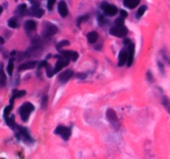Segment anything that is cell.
I'll use <instances>...</instances> for the list:
<instances>
[{"label":"cell","mask_w":170,"mask_h":159,"mask_svg":"<svg viewBox=\"0 0 170 159\" xmlns=\"http://www.w3.org/2000/svg\"><path fill=\"white\" fill-rule=\"evenodd\" d=\"M55 133L62 136L64 140H68L71 137V131L69 128L64 127V126H58L55 130Z\"/></svg>","instance_id":"cell-4"},{"label":"cell","mask_w":170,"mask_h":159,"mask_svg":"<svg viewBox=\"0 0 170 159\" xmlns=\"http://www.w3.org/2000/svg\"><path fill=\"white\" fill-rule=\"evenodd\" d=\"M128 57H129V52L126 51V49H122L118 56V66H123L125 63H127Z\"/></svg>","instance_id":"cell-6"},{"label":"cell","mask_w":170,"mask_h":159,"mask_svg":"<svg viewBox=\"0 0 170 159\" xmlns=\"http://www.w3.org/2000/svg\"><path fill=\"white\" fill-rule=\"evenodd\" d=\"M125 17H118L116 18V20H115V25L117 26H123L124 25V23H125V19H124Z\"/></svg>","instance_id":"cell-27"},{"label":"cell","mask_w":170,"mask_h":159,"mask_svg":"<svg viewBox=\"0 0 170 159\" xmlns=\"http://www.w3.org/2000/svg\"><path fill=\"white\" fill-rule=\"evenodd\" d=\"M45 68H46L47 75H48V77H49V78L52 77V76H53V75L55 74V72H54V70L52 68V66H51L50 65H48V66H46Z\"/></svg>","instance_id":"cell-22"},{"label":"cell","mask_w":170,"mask_h":159,"mask_svg":"<svg viewBox=\"0 0 170 159\" xmlns=\"http://www.w3.org/2000/svg\"><path fill=\"white\" fill-rule=\"evenodd\" d=\"M128 48V52H129V57H128L127 61V66H130L132 63H133L134 60V45L131 43L129 46Z\"/></svg>","instance_id":"cell-10"},{"label":"cell","mask_w":170,"mask_h":159,"mask_svg":"<svg viewBox=\"0 0 170 159\" xmlns=\"http://www.w3.org/2000/svg\"><path fill=\"white\" fill-rule=\"evenodd\" d=\"M36 64H37V61H34L27 62V63L22 64V65H21V66L18 67V70H19V71H22V70H26L32 69V68L35 67Z\"/></svg>","instance_id":"cell-13"},{"label":"cell","mask_w":170,"mask_h":159,"mask_svg":"<svg viewBox=\"0 0 170 159\" xmlns=\"http://www.w3.org/2000/svg\"><path fill=\"white\" fill-rule=\"evenodd\" d=\"M159 68H160V70L162 71V73H164V65L161 63V62H159Z\"/></svg>","instance_id":"cell-36"},{"label":"cell","mask_w":170,"mask_h":159,"mask_svg":"<svg viewBox=\"0 0 170 159\" xmlns=\"http://www.w3.org/2000/svg\"><path fill=\"white\" fill-rule=\"evenodd\" d=\"M13 61H14V59H10L9 60V62L8 65V67H7V71L9 75H13Z\"/></svg>","instance_id":"cell-21"},{"label":"cell","mask_w":170,"mask_h":159,"mask_svg":"<svg viewBox=\"0 0 170 159\" xmlns=\"http://www.w3.org/2000/svg\"><path fill=\"white\" fill-rule=\"evenodd\" d=\"M49 64L46 61H41L40 63H39V66H38V69H41L42 67H46V66H48Z\"/></svg>","instance_id":"cell-30"},{"label":"cell","mask_w":170,"mask_h":159,"mask_svg":"<svg viewBox=\"0 0 170 159\" xmlns=\"http://www.w3.org/2000/svg\"><path fill=\"white\" fill-rule=\"evenodd\" d=\"M5 121L6 123H8V125L11 128H13L15 127V125H16V123H15V120H14V115H12L10 118H8V117H5Z\"/></svg>","instance_id":"cell-18"},{"label":"cell","mask_w":170,"mask_h":159,"mask_svg":"<svg viewBox=\"0 0 170 159\" xmlns=\"http://www.w3.org/2000/svg\"><path fill=\"white\" fill-rule=\"evenodd\" d=\"M15 54H16V52H15V51H13V52H11V55H12V56H13V55H15Z\"/></svg>","instance_id":"cell-40"},{"label":"cell","mask_w":170,"mask_h":159,"mask_svg":"<svg viewBox=\"0 0 170 159\" xmlns=\"http://www.w3.org/2000/svg\"><path fill=\"white\" fill-rule=\"evenodd\" d=\"M12 109H13V105H11V104H10V105L7 106L5 109H4V111H3V115H4V118L8 116V114H10Z\"/></svg>","instance_id":"cell-25"},{"label":"cell","mask_w":170,"mask_h":159,"mask_svg":"<svg viewBox=\"0 0 170 159\" xmlns=\"http://www.w3.org/2000/svg\"><path fill=\"white\" fill-rule=\"evenodd\" d=\"M73 74H74L73 70H65V71L62 72L60 74V75L58 76V79L61 82L66 83V82H67L72 77Z\"/></svg>","instance_id":"cell-7"},{"label":"cell","mask_w":170,"mask_h":159,"mask_svg":"<svg viewBox=\"0 0 170 159\" xmlns=\"http://www.w3.org/2000/svg\"><path fill=\"white\" fill-rule=\"evenodd\" d=\"M31 10H32V16L38 17V18L42 17L43 16V14H44V10L38 7V3H36L35 5L32 6Z\"/></svg>","instance_id":"cell-11"},{"label":"cell","mask_w":170,"mask_h":159,"mask_svg":"<svg viewBox=\"0 0 170 159\" xmlns=\"http://www.w3.org/2000/svg\"><path fill=\"white\" fill-rule=\"evenodd\" d=\"M69 45H70L69 41H67V40H63V41L60 42V43L57 44V49L63 47H66V46H69Z\"/></svg>","instance_id":"cell-26"},{"label":"cell","mask_w":170,"mask_h":159,"mask_svg":"<svg viewBox=\"0 0 170 159\" xmlns=\"http://www.w3.org/2000/svg\"><path fill=\"white\" fill-rule=\"evenodd\" d=\"M87 40L91 44H94L98 40V34L96 32H90L87 34Z\"/></svg>","instance_id":"cell-16"},{"label":"cell","mask_w":170,"mask_h":159,"mask_svg":"<svg viewBox=\"0 0 170 159\" xmlns=\"http://www.w3.org/2000/svg\"><path fill=\"white\" fill-rule=\"evenodd\" d=\"M120 15H121V17H126L128 16L127 12L125 10H120Z\"/></svg>","instance_id":"cell-35"},{"label":"cell","mask_w":170,"mask_h":159,"mask_svg":"<svg viewBox=\"0 0 170 159\" xmlns=\"http://www.w3.org/2000/svg\"><path fill=\"white\" fill-rule=\"evenodd\" d=\"M147 9V7L145 5H142L141 7H139V8L138 9V11H137V13H136V17L137 18H140L141 17L143 16V13H144V12H145V10Z\"/></svg>","instance_id":"cell-19"},{"label":"cell","mask_w":170,"mask_h":159,"mask_svg":"<svg viewBox=\"0 0 170 159\" xmlns=\"http://www.w3.org/2000/svg\"><path fill=\"white\" fill-rule=\"evenodd\" d=\"M24 27L27 31H33V30H36L37 28V23L33 20H27L24 23Z\"/></svg>","instance_id":"cell-15"},{"label":"cell","mask_w":170,"mask_h":159,"mask_svg":"<svg viewBox=\"0 0 170 159\" xmlns=\"http://www.w3.org/2000/svg\"><path fill=\"white\" fill-rule=\"evenodd\" d=\"M101 8L104 10L105 13L108 16H115L118 13V9H117L115 6L111 5V4L107 3L106 2L101 4Z\"/></svg>","instance_id":"cell-5"},{"label":"cell","mask_w":170,"mask_h":159,"mask_svg":"<svg viewBox=\"0 0 170 159\" xmlns=\"http://www.w3.org/2000/svg\"><path fill=\"white\" fill-rule=\"evenodd\" d=\"M88 18H89V15H84V16L80 17L78 18V20H77V26L80 27V24H81V22L87 21Z\"/></svg>","instance_id":"cell-24"},{"label":"cell","mask_w":170,"mask_h":159,"mask_svg":"<svg viewBox=\"0 0 170 159\" xmlns=\"http://www.w3.org/2000/svg\"><path fill=\"white\" fill-rule=\"evenodd\" d=\"M26 8H27V5L24 4V3L18 6V10H20L21 12H24V11L26 10Z\"/></svg>","instance_id":"cell-32"},{"label":"cell","mask_w":170,"mask_h":159,"mask_svg":"<svg viewBox=\"0 0 170 159\" xmlns=\"http://www.w3.org/2000/svg\"><path fill=\"white\" fill-rule=\"evenodd\" d=\"M58 31V28L54 24H52L50 22H47L46 26H44L43 29V32H42V35L43 37H50L52 36L55 35Z\"/></svg>","instance_id":"cell-3"},{"label":"cell","mask_w":170,"mask_h":159,"mask_svg":"<svg viewBox=\"0 0 170 159\" xmlns=\"http://www.w3.org/2000/svg\"><path fill=\"white\" fill-rule=\"evenodd\" d=\"M18 132H19V134H20V136H22L26 141H27V140L30 141V140H31V137H30L29 133L27 132V130L26 128L18 127Z\"/></svg>","instance_id":"cell-17"},{"label":"cell","mask_w":170,"mask_h":159,"mask_svg":"<svg viewBox=\"0 0 170 159\" xmlns=\"http://www.w3.org/2000/svg\"><path fill=\"white\" fill-rule=\"evenodd\" d=\"M6 83V75L3 72V64L1 66V78H0V84H1V86L3 87L5 85Z\"/></svg>","instance_id":"cell-20"},{"label":"cell","mask_w":170,"mask_h":159,"mask_svg":"<svg viewBox=\"0 0 170 159\" xmlns=\"http://www.w3.org/2000/svg\"><path fill=\"white\" fill-rule=\"evenodd\" d=\"M98 22H99L100 24H103V23L105 22V18H104V17L102 16V15H100V16L98 17Z\"/></svg>","instance_id":"cell-34"},{"label":"cell","mask_w":170,"mask_h":159,"mask_svg":"<svg viewBox=\"0 0 170 159\" xmlns=\"http://www.w3.org/2000/svg\"><path fill=\"white\" fill-rule=\"evenodd\" d=\"M48 105V96H44L43 99V101H42V107L44 108L46 107Z\"/></svg>","instance_id":"cell-31"},{"label":"cell","mask_w":170,"mask_h":159,"mask_svg":"<svg viewBox=\"0 0 170 159\" xmlns=\"http://www.w3.org/2000/svg\"><path fill=\"white\" fill-rule=\"evenodd\" d=\"M58 13L62 17H66L68 15V8L64 1H61L58 4Z\"/></svg>","instance_id":"cell-9"},{"label":"cell","mask_w":170,"mask_h":159,"mask_svg":"<svg viewBox=\"0 0 170 159\" xmlns=\"http://www.w3.org/2000/svg\"><path fill=\"white\" fill-rule=\"evenodd\" d=\"M0 41H1V44H2V45L4 43V41H3V37H0Z\"/></svg>","instance_id":"cell-39"},{"label":"cell","mask_w":170,"mask_h":159,"mask_svg":"<svg viewBox=\"0 0 170 159\" xmlns=\"http://www.w3.org/2000/svg\"><path fill=\"white\" fill-rule=\"evenodd\" d=\"M55 3H56V0H48V10L49 11L52 10V8H53V5L55 4Z\"/></svg>","instance_id":"cell-28"},{"label":"cell","mask_w":170,"mask_h":159,"mask_svg":"<svg viewBox=\"0 0 170 159\" xmlns=\"http://www.w3.org/2000/svg\"><path fill=\"white\" fill-rule=\"evenodd\" d=\"M34 109L35 108H34L33 105L31 104L30 102H26L21 106V108L19 109V114H20L22 120L23 122H27L28 120L29 116H30L31 113L34 110Z\"/></svg>","instance_id":"cell-1"},{"label":"cell","mask_w":170,"mask_h":159,"mask_svg":"<svg viewBox=\"0 0 170 159\" xmlns=\"http://www.w3.org/2000/svg\"><path fill=\"white\" fill-rule=\"evenodd\" d=\"M15 1H17V0H15Z\"/></svg>","instance_id":"cell-42"},{"label":"cell","mask_w":170,"mask_h":159,"mask_svg":"<svg viewBox=\"0 0 170 159\" xmlns=\"http://www.w3.org/2000/svg\"><path fill=\"white\" fill-rule=\"evenodd\" d=\"M139 2L140 0H124V6L130 9H133L139 5Z\"/></svg>","instance_id":"cell-12"},{"label":"cell","mask_w":170,"mask_h":159,"mask_svg":"<svg viewBox=\"0 0 170 159\" xmlns=\"http://www.w3.org/2000/svg\"><path fill=\"white\" fill-rule=\"evenodd\" d=\"M29 1H32V0H29Z\"/></svg>","instance_id":"cell-41"},{"label":"cell","mask_w":170,"mask_h":159,"mask_svg":"<svg viewBox=\"0 0 170 159\" xmlns=\"http://www.w3.org/2000/svg\"><path fill=\"white\" fill-rule=\"evenodd\" d=\"M123 43H124L125 45H126V46H129V45L131 43V40H130L129 38H125L124 41H123Z\"/></svg>","instance_id":"cell-33"},{"label":"cell","mask_w":170,"mask_h":159,"mask_svg":"<svg viewBox=\"0 0 170 159\" xmlns=\"http://www.w3.org/2000/svg\"><path fill=\"white\" fill-rule=\"evenodd\" d=\"M106 118L108 119V120L111 121V122H115V121H117V119H118L115 111L113 110V109H111L107 110Z\"/></svg>","instance_id":"cell-14"},{"label":"cell","mask_w":170,"mask_h":159,"mask_svg":"<svg viewBox=\"0 0 170 159\" xmlns=\"http://www.w3.org/2000/svg\"><path fill=\"white\" fill-rule=\"evenodd\" d=\"M61 53L64 56V58L69 59L73 61H76L79 57L78 53L76 52H73V51H62V52H61Z\"/></svg>","instance_id":"cell-8"},{"label":"cell","mask_w":170,"mask_h":159,"mask_svg":"<svg viewBox=\"0 0 170 159\" xmlns=\"http://www.w3.org/2000/svg\"><path fill=\"white\" fill-rule=\"evenodd\" d=\"M163 104L164 105L165 107H167L168 108V110H169V113L170 114V105H169V100L167 99V98H164V101H163Z\"/></svg>","instance_id":"cell-29"},{"label":"cell","mask_w":170,"mask_h":159,"mask_svg":"<svg viewBox=\"0 0 170 159\" xmlns=\"http://www.w3.org/2000/svg\"><path fill=\"white\" fill-rule=\"evenodd\" d=\"M77 77L78 78H80V79H84L85 77V75L84 74V75H82V74H78L77 75Z\"/></svg>","instance_id":"cell-38"},{"label":"cell","mask_w":170,"mask_h":159,"mask_svg":"<svg viewBox=\"0 0 170 159\" xmlns=\"http://www.w3.org/2000/svg\"><path fill=\"white\" fill-rule=\"evenodd\" d=\"M8 26L10 27L11 28H17L18 24H17V22L14 18H11L10 20L8 21Z\"/></svg>","instance_id":"cell-23"},{"label":"cell","mask_w":170,"mask_h":159,"mask_svg":"<svg viewBox=\"0 0 170 159\" xmlns=\"http://www.w3.org/2000/svg\"><path fill=\"white\" fill-rule=\"evenodd\" d=\"M110 33L117 37H125L128 34V29L124 26H114L110 28Z\"/></svg>","instance_id":"cell-2"},{"label":"cell","mask_w":170,"mask_h":159,"mask_svg":"<svg viewBox=\"0 0 170 159\" xmlns=\"http://www.w3.org/2000/svg\"><path fill=\"white\" fill-rule=\"evenodd\" d=\"M147 78L149 81H153V75H151V73L149 71H148V73H147Z\"/></svg>","instance_id":"cell-37"}]
</instances>
